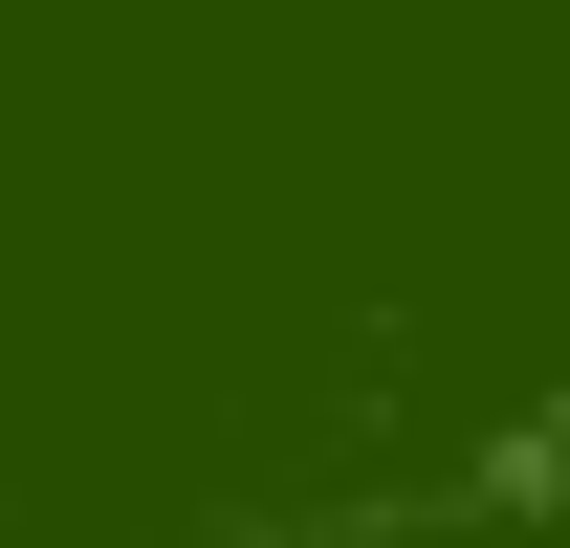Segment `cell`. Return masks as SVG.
Listing matches in <instances>:
<instances>
[{
	"label": "cell",
	"instance_id": "1",
	"mask_svg": "<svg viewBox=\"0 0 570 548\" xmlns=\"http://www.w3.org/2000/svg\"><path fill=\"white\" fill-rule=\"evenodd\" d=\"M0 482H22V351H0Z\"/></svg>",
	"mask_w": 570,
	"mask_h": 548
}]
</instances>
